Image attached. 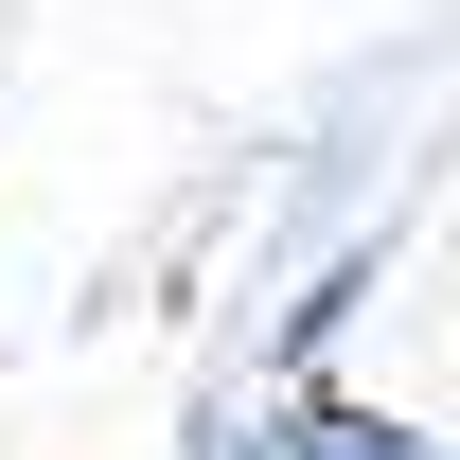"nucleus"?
I'll use <instances>...</instances> for the list:
<instances>
[{"label":"nucleus","mask_w":460,"mask_h":460,"mask_svg":"<svg viewBox=\"0 0 460 460\" xmlns=\"http://www.w3.org/2000/svg\"><path fill=\"white\" fill-rule=\"evenodd\" d=\"M425 407L460 425V213H443V266H425Z\"/></svg>","instance_id":"obj_1"}]
</instances>
